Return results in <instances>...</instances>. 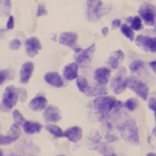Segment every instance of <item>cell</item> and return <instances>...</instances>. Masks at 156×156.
<instances>
[{"label":"cell","instance_id":"cell-1","mask_svg":"<svg viewBox=\"0 0 156 156\" xmlns=\"http://www.w3.org/2000/svg\"><path fill=\"white\" fill-rule=\"evenodd\" d=\"M94 108L99 114L103 116L108 115L113 110H119V108L123 106V104L116 99L115 97L112 95H101L98 97L93 102Z\"/></svg>","mask_w":156,"mask_h":156},{"label":"cell","instance_id":"cell-2","mask_svg":"<svg viewBox=\"0 0 156 156\" xmlns=\"http://www.w3.org/2000/svg\"><path fill=\"white\" fill-rule=\"evenodd\" d=\"M119 131L121 134L127 142L138 145L140 143L139 139V130H138L137 123L134 119H128L126 121H124L122 125L119 126Z\"/></svg>","mask_w":156,"mask_h":156},{"label":"cell","instance_id":"cell-3","mask_svg":"<svg viewBox=\"0 0 156 156\" xmlns=\"http://www.w3.org/2000/svg\"><path fill=\"white\" fill-rule=\"evenodd\" d=\"M127 70L124 67H121L114 75L110 82V86L114 94H121L127 88Z\"/></svg>","mask_w":156,"mask_h":156},{"label":"cell","instance_id":"cell-4","mask_svg":"<svg viewBox=\"0 0 156 156\" xmlns=\"http://www.w3.org/2000/svg\"><path fill=\"white\" fill-rule=\"evenodd\" d=\"M127 88L132 90L143 100L147 99L149 94V88L147 86L146 83H144L139 78L135 76H129L127 78Z\"/></svg>","mask_w":156,"mask_h":156},{"label":"cell","instance_id":"cell-5","mask_svg":"<svg viewBox=\"0 0 156 156\" xmlns=\"http://www.w3.org/2000/svg\"><path fill=\"white\" fill-rule=\"evenodd\" d=\"M77 52L75 57V63L78 65V67L81 68H87L91 64V61L94 57V54L95 52V44H92L86 49L81 48H74Z\"/></svg>","mask_w":156,"mask_h":156},{"label":"cell","instance_id":"cell-6","mask_svg":"<svg viewBox=\"0 0 156 156\" xmlns=\"http://www.w3.org/2000/svg\"><path fill=\"white\" fill-rule=\"evenodd\" d=\"M17 101H19L17 88L14 86H8L5 89L4 94H3L1 108H3V110L10 111L16 105Z\"/></svg>","mask_w":156,"mask_h":156},{"label":"cell","instance_id":"cell-7","mask_svg":"<svg viewBox=\"0 0 156 156\" xmlns=\"http://www.w3.org/2000/svg\"><path fill=\"white\" fill-rule=\"evenodd\" d=\"M102 2L100 0H88L87 1V19L91 22L100 20L102 16Z\"/></svg>","mask_w":156,"mask_h":156},{"label":"cell","instance_id":"cell-8","mask_svg":"<svg viewBox=\"0 0 156 156\" xmlns=\"http://www.w3.org/2000/svg\"><path fill=\"white\" fill-rule=\"evenodd\" d=\"M139 16L141 17V20H144V22L147 25L151 26L154 25L155 20H156V8L151 3H144L139 11Z\"/></svg>","mask_w":156,"mask_h":156},{"label":"cell","instance_id":"cell-9","mask_svg":"<svg viewBox=\"0 0 156 156\" xmlns=\"http://www.w3.org/2000/svg\"><path fill=\"white\" fill-rule=\"evenodd\" d=\"M136 44L147 52H156V38L139 35L136 38Z\"/></svg>","mask_w":156,"mask_h":156},{"label":"cell","instance_id":"cell-10","mask_svg":"<svg viewBox=\"0 0 156 156\" xmlns=\"http://www.w3.org/2000/svg\"><path fill=\"white\" fill-rule=\"evenodd\" d=\"M25 52L27 56L30 58H33L36 55H38L39 51L41 49V44L38 38L30 37L25 41Z\"/></svg>","mask_w":156,"mask_h":156},{"label":"cell","instance_id":"cell-11","mask_svg":"<svg viewBox=\"0 0 156 156\" xmlns=\"http://www.w3.org/2000/svg\"><path fill=\"white\" fill-rule=\"evenodd\" d=\"M94 81L98 83V85L105 86L108 84V82H109L111 78V69L105 67L98 68L94 70Z\"/></svg>","mask_w":156,"mask_h":156},{"label":"cell","instance_id":"cell-12","mask_svg":"<svg viewBox=\"0 0 156 156\" xmlns=\"http://www.w3.org/2000/svg\"><path fill=\"white\" fill-rule=\"evenodd\" d=\"M78 40V35L75 32H62L60 34L58 41L61 44L69 46L70 48H75L76 46V41Z\"/></svg>","mask_w":156,"mask_h":156},{"label":"cell","instance_id":"cell-13","mask_svg":"<svg viewBox=\"0 0 156 156\" xmlns=\"http://www.w3.org/2000/svg\"><path fill=\"white\" fill-rule=\"evenodd\" d=\"M44 118L48 122H57L61 119V112L55 105H48L44 111Z\"/></svg>","mask_w":156,"mask_h":156},{"label":"cell","instance_id":"cell-14","mask_svg":"<svg viewBox=\"0 0 156 156\" xmlns=\"http://www.w3.org/2000/svg\"><path fill=\"white\" fill-rule=\"evenodd\" d=\"M35 66L32 62H25L22 64L20 70V81L22 84H27L31 79Z\"/></svg>","mask_w":156,"mask_h":156},{"label":"cell","instance_id":"cell-15","mask_svg":"<svg viewBox=\"0 0 156 156\" xmlns=\"http://www.w3.org/2000/svg\"><path fill=\"white\" fill-rule=\"evenodd\" d=\"M64 137L67 138L71 143H78L83 137V130L78 126L69 127L64 131Z\"/></svg>","mask_w":156,"mask_h":156},{"label":"cell","instance_id":"cell-16","mask_svg":"<svg viewBox=\"0 0 156 156\" xmlns=\"http://www.w3.org/2000/svg\"><path fill=\"white\" fill-rule=\"evenodd\" d=\"M47 107V99L44 95H37L29 102V108L34 112L44 111Z\"/></svg>","mask_w":156,"mask_h":156},{"label":"cell","instance_id":"cell-17","mask_svg":"<svg viewBox=\"0 0 156 156\" xmlns=\"http://www.w3.org/2000/svg\"><path fill=\"white\" fill-rule=\"evenodd\" d=\"M44 81L48 84V85L55 87V88H61L64 86V81H63L62 76L58 73H55V71H51V73H45Z\"/></svg>","mask_w":156,"mask_h":156},{"label":"cell","instance_id":"cell-18","mask_svg":"<svg viewBox=\"0 0 156 156\" xmlns=\"http://www.w3.org/2000/svg\"><path fill=\"white\" fill-rule=\"evenodd\" d=\"M78 65L76 63H70L64 68L63 76L66 80L73 81L78 77Z\"/></svg>","mask_w":156,"mask_h":156},{"label":"cell","instance_id":"cell-19","mask_svg":"<svg viewBox=\"0 0 156 156\" xmlns=\"http://www.w3.org/2000/svg\"><path fill=\"white\" fill-rule=\"evenodd\" d=\"M125 54L122 50H116L111 54V56L108 59V65H109L110 69H119V63L124 59Z\"/></svg>","mask_w":156,"mask_h":156},{"label":"cell","instance_id":"cell-20","mask_svg":"<svg viewBox=\"0 0 156 156\" xmlns=\"http://www.w3.org/2000/svg\"><path fill=\"white\" fill-rule=\"evenodd\" d=\"M23 131L25 132L28 135H32L41 132V130L43 129V125L39 122H25L22 125Z\"/></svg>","mask_w":156,"mask_h":156},{"label":"cell","instance_id":"cell-21","mask_svg":"<svg viewBox=\"0 0 156 156\" xmlns=\"http://www.w3.org/2000/svg\"><path fill=\"white\" fill-rule=\"evenodd\" d=\"M107 90L105 89L104 86H95V87H91L90 86L88 92L86 93L89 97H101V95H106Z\"/></svg>","mask_w":156,"mask_h":156},{"label":"cell","instance_id":"cell-22","mask_svg":"<svg viewBox=\"0 0 156 156\" xmlns=\"http://www.w3.org/2000/svg\"><path fill=\"white\" fill-rule=\"evenodd\" d=\"M44 128L49 132L51 135H53L55 138H62L64 137V131L61 127H59L56 124H46Z\"/></svg>","mask_w":156,"mask_h":156},{"label":"cell","instance_id":"cell-23","mask_svg":"<svg viewBox=\"0 0 156 156\" xmlns=\"http://www.w3.org/2000/svg\"><path fill=\"white\" fill-rule=\"evenodd\" d=\"M75 80H76V86H77L78 90H79L81 93L86 94L90 88L87 78H85L84 76H78Z\"/></svg>","mask_w":156,"mask_h":156},{"label":"cell","instance_id":"cell-24","mask_svg":"<svg viewBox=\"0 0 156 156\" xmlns=\"http://www.w3.org/2000/svg\"><path fill=\"white\" fill-rule=\"evenodd\" d=\"M11 0H0V16H7L11 12Z\"/></svg>","mask_w":156,"mask_h":156},{"label":"cell","instance_id":"cell-25","mask_svg":"<svg viewBox=\"0 0 156 156\" xmlns=\"http://www.w3.org/2000/svg\"><path fill=\"white\" fill-rule=\"evenodd\" d=\"M127 21H130L131 29L135 31H140L143 29V21L140 16H134V17H128Z\"/></svg>","mask_w":156,"mask_h":156},{"label":"cell","instance_id":"cell-26","mask_svg":"<svg viewBox=\"0 0 156 156\" xmlns=\"http://www.w3.org/2000/svg\"><path fill=\"white\" fill-rule=\"evenodd\" d=\"M121 31H122V34L125 36L130 41H133L135 40V34L133 32V30H132L131 27L128 26L127 24H122Z\"/></svg>","mask_w":156,"mask_h":156},{"label":"cell","instance_id":"cell-27","mask_svg":"<svg viewBox=\"0 0 156 156\" xmlns=\"http://www.w3.org/2000/svg\"><path fill=\"white\" fill-rule=\"evenodd\" d=\"M98 151L103 156H117L115 151H113V148L109 146L105 145V144H101L99 146Z\"/></svg>","mask_w":156,"mask_h":156},{"label":"cell","instance_id":"cell-28","mask_svg":"<svg viewBox=\"0 0 156 156\" xmlns=\"http://www.w3.org/2000/svg\"><path fill=\"white\" fill-rule=\"evenodd\" d=\"M12 138L16 141L17 139L20 138V125H17L16 123H13L11 125V128L9 130V134Z\"/></svg>","mask_w":156,"mask_h":156},{"label":"cell","instance_id":"cell-29","mask_svg":"<svg viewBox=\"0 0 156 156\" xmlns=\"http://www.w3.org/2000/svg\"><path fill=\"white\" fill-rule=\"evenodd\" d=\"M13 119L15 121V123H16L17 125H23V123L26 122L25 119L23 118L22 114L19 110H14L13 111Z\"/></svg>","mask_w":156,"mask_h":156},{"label":"cell","instance_id":"cell-30","mask_svg":"<svg viewBox=\"0 0 156 156\" xmlns=\"http://www.w3.org/2000/svg\"><path fill=\"white\" fill-rule=\"evenodd\" d=\"M144 66H145L144 61H142V60H135V61H133L129 65V69L132 73H136L139 69H143Z\"/></svg>","mask_w":156,"mask_h":156},{"label":"cell","instance_id":"cell-31","mask_svg":"<svg viewBox=\"0 0 156 156\" xmlns=\"http://www.w3.org/2000/svg\"><path fill=\"white\" fill-rule=\"evenodd\" d=\"M123 106L128 111H134L138 106V100L136 98H129L124 102Z\"/></svg>","mask_w":156,"mask_h":156},{"label":"cell","instance_id":"cell-32","mask_svg":"<svg viewBox=\"0 0 156 156\" xmlns=\"http://www.w3.org/2000/svg\"><path fill=\"white\" fill-rule=\"evenodd\" d=\"M16 140L12 138L10 135H0V146L10 145V144L14 143Z\"/></svg>","mask_w":156,"mask_h":156},{"label":"cell","instance_id":"cell-33","mask_svg":"<svg viewBox=\"0 0 156 156\" xmlns=\"http://www.w3.org/2000/svg\"><path fill=\"white\" fill-rule=\"evenodd\" d=\"M21 46V41L19 39H14L9 43V48L12 50H17Z\"/></svg>","mask_w":156,"mask_h":156},{"label":"cell","instance_id":"cell-34","mask_svg":"<svg viewBox=\"0 0 156 156\" xmlns=\"http://www.w3.org/2000/svg\"><path fill=\"white\" fill-rule=\"evenodd\" d=\"M17 94H19V100L24 102L27 99V91L24 88H17Z\"/></svg>","mask_w":156,"mask_h":156},{"label":"cell","instance_id":"cell-35","mask_svg":"<svg viewBox=\"0 0 156 156\" xmlns=\"http://www.w3.org/2000/svg\"><path fill=\"white\" fill-rule=\"evenodd\" d=\"M47 15V10L45 9L44 5V4H40L38 6V10H37V16L41 17V16H44Z\"/></svg>","mask_w":156,"mask_h":156},{"label":"cell","instance_id":"cell-36","mask_svg":"<svg viewBox=\"0 0 156 156\" xmlns=\"http://www.w3.org/2000/svg\"><path fill=\"white\" fill-rule=\"evenodd\" d=\"M148 108L152 112H154V117H155V122H156V98H151L148 100Z\"/></svg>","mask_w":156,"mask_h":156},{"label":"cell","instance_id":"cell-37","mask_svg":"<svg viewBox=\"0 0 156 156\" xmlns=\"http://www.w3.org/2000/svg\"><path fill=\"white\" fill-rule=\"evenodd\" d=\"M9 77V71L8 70H0V85L7 80V78Z\"/></svg>","mask_w":156,"mask_h":156},{"label":"cell","instance_id":"cell-38","mask_svg":"<svg viewBox=\"0 0 156 156\" xmlns=\"http://www.w3.org/2000/svg\"><path fill=\"white\" fill-rule=\"evenodd\" d=\"M15 27V19L13 16H10L8 21H7V29L8 30H12Z\"/></svg>","mask_w":156,"mask_h":156},{"label":"cell","instance_id":"cell-39","mask_svg":"<svg viewBox=\"0 0 156 156\" xmlns=\"http://www.w3.org/2000/svg\"><path fill=\"white\" fill-rule=\"evenodd\" d=\"M122 26V21L119 20H114L112 21V28L113 29H118V28H121Z\"/></svg>","mask_w":156,"mask_h":156},{"label":"cell","instance_id":"cell-40","mask_svg":"<svg viewBox=\"0 0 156 156\" xmlns=\"http://www.w3.org/2000/svg\"><path fill=\"white\" fill-rule=\"evenodd\" d=\"M149 68L151 69V70L153 71V73L156 74V60L155 61H151V62H149Z\"/></svg>","mask_w":156,"mask_h":156},{"label":"cell","instance_id":"cell-41","mask_svg":"<svg viewBox=\"0 0 156 156\" xmlns=\"http://www.w3.org/2000/svg\"><path fill=\"white\" fill-rule=\"evenodd\" d=\"M108 33H109V29H108V27H103L102 29H101V34H102L103 37H106V36L108 35Z\"/></svg>","mask_w":156,"mask_h":156},{"label":"cell","instance_id":"cell-42","mask_svg":"<svg viewBox=\"0 0 156 156\" xmlns=\"http://www.w3.org/2000/svg\"><path fill=\"white\" fill-rule=\"evenodd\" d=\"M152 134H153V136L156 138V124H155V127H154L153 130H152Z\"/></svg>","mask_w":156,"mask_h":156},{"label":"cell","instance_id":"cell-43","mask_svg":"<svg viewBox=\"0 0 156 156\" xmlns=\"http://www.w3.org/2000/svg\"><path fill=\"white\" fill-rule=\"evenodd\" d=\"M147 156H156V154L154 152H149V153H147Z\"/></svg>","mask_w":156,"mask_h":156},{"label":"cell","instance_id":"cell-44","mask_svg":"<svg viewBox=\"0 0 156 156\" xmlns=\"http://www.w3.org/2000/svg\"><path fill=\"white\" fill-rule=\"evenodd\" d=\"M0 156H3V152H2L1 149H0Z\"/></svg>","mask_w":156,"mask_h":156},{"label":"cell","instance_id":"cell-45","mask_svg":"<svg viewBox=\"0 0 156 156\" xmlns=\"http://www.w3.org/2000/svg\"><path fill=\"white\" fill-rule=\"evenodd\" d=\"M154 25H155V31H156V21H155V23H154Z\"/></svg>","mask_w":156,"mask_h":156},{"label":"cell","instance_id":"cell-46","mask_svg":"<svg viewBox=\"0 0 156 156\" xmlns=\"http://www.w3.org/2000/svg\"><path fill=\"white\" fill-rule=\"evenodd\" d=\"M58 156H65V155H58Z\"/></svg>","mask_w":156,"mask_h":156}]
</instances>
